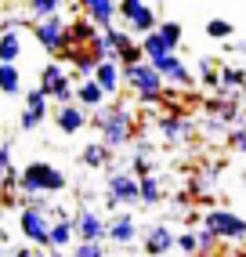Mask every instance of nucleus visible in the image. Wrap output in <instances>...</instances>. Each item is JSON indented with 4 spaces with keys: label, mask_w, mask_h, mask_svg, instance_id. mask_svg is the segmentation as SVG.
<instances>
[{
    "label": "nucleus",
    "mask_w": 246,
    "mask_h": 257,
    "mask_svg": "<svg viewBox=\"0 0 246 257\" xmlns=\"http://www.w3.org/2000/svg\"><path fill=\"white\" fill-rule=\"evenodd\" d=\"M91 123H94L98 134H101V145H109V149H123V145L134 138V131H138V127H134V112H131L127 105H119V101L94 109Z\"/></svg>",
    "instance_id": "1"
},
{
    "label": "nucleus",
    "mask_w": 246,
    "mask_h": 257,
    "mask_svg": "<svg viewBox=\"0 0 246 257\" xmlns=\"http://www.w3.org/2000/svg\"><path fill=\"white\" fill-rule=\"evenodd\" d=\"M65 185H69V178L55 163L33 160V163H26L22 178H19V196H26V199L29 196H58V192H65Z\"/></svg>",
    "instance_id": "2"
},
{
    "label": "nucleus",
    "mask_w": 246,
    "mask_h": 257,
    "mask_svg": "<svg viewBox=\"0 0 246 257\" xmlns=\"http://www.w3.org/2000/svg\"><path fill=\"white\" fill-rule=\"evenodd\" d=\"M105 207H142V181H138L131 170H109V181H105Z\"/></svg>",
    "instance_id": "3"
},
{
    "label": "nucleus",
    "mask_w": 246,
    "mask_h": 257,
    "mask_svg": "<svg viewBox=\"0 0 246 257\" xmlns=\"http://www.w3.org/2000/svg\"><path fill=\"white\" fill-rule=\"evenodd\" d=\"M203 228H210L221 243H242L246 239V217H239L228 207H210L203 214Z\"/></svg>",
    "instance_id": "4"
},
{
    "label": "nucleus",
    "mask_w": 246,
    "mask_h": 257,
    "mask_svg": "<svg viewBox=\"0 0 246 257\" xmlns=\"http://www.w3.org/2000/svg\"><path fill=\"white\" fill-rule=\"evenodd\" d=\"M40 91L55 101V105H73L76 101V87L69 83V73L62 62H47L40 69Z\"/></svg>",
    "instance_id": "5"
},
{
    "label": "nucleus",
    "mask_w": 246,
    "mask_h": 257,
    "mask_svg": "<svg viewBox=\"0 0 246 257\" xmlns=\"http://www.w3.org/2000/svg\"><path fill=\"white\" fill-rule=\"evenodd\" d=\"M51 225H55V217H51L47 210H40V207H22L19 210V232H22L26 243H33V246H44L47 250Z\"/></svg>",
    "instance_id": "6"
},
{
    "label": "nucleus",
    "mask_w": 246,
    "mask_h": 257,
    "mask_svg": "<svg viewBox=\"0 0 246 257\" xmlns=\"http://www.w3.org/2000/svg\"><path fill=\"white\" fill-rule=\"evenodd\" d=\"M123 83H127L138 98H145V94H163V91H167V80L160 76V69H156L152 62H138V65H131V69H123Z\"/></svg>",
    "instance_id": "7"
},
{
    "label": "nucleus",
    "mask_w": 246,
    "mask_h": 257,
    "mask_svg": "<svg viewBox=\"0 0 246 257\" xmlns=\"http://www.w3.org/2000/svg\"><path fill=\"white\" fill-rule=\"evenodd\" d=\"M33 33H37V44L47 51V55H55V58H62V51L69 47V22L62 19V15L40 19L37 26H33Z\"/></svg>",
    "instance_id": "8"
},
{
    "label": "nucleus",
    "mask_w": 246,
    "mask_h": 257,
    "mask_svg": "<svg viewBox=\"0 0 246 257\" xmlns=\"http://www.w3.org/2000/svg\"><path fill=\"white\" fill-rule=\"evenodd\" d=\"M73 228H76V243H105L109 239V221L91 207H80L73 214Z\"/></svg>",
    "instance_id": "9"
},
{
    "label": "nucleus",
    "mask_w": 246,
    "mask_h": 257,
    "mask_svg": "<svg viewBox=\"0 0 246 257\" xmlns=\"http://www.w3.org/2000/svg\"><path fill=\"white\" fill-rule=\"evenodd\" d=\"M156 127H160V134H163L167 145H181L185 138H192V131H196L185 112H163L160 119H156Z\"/></svg>",
    "instance_id": "10"
},
{
    "label": "nucleus",
    "mask_w": 246,
    "mask_h": 257,
    "mask_svg": "<svg viewBox=\"0 0 246 257\" xmlns=\"http://www.w3.org/2000/svg\"><path fill=\"white\" fill-rule=\"evenodd\" d=\"M142 246H145V257H167L178 246V235L170 232V225H152L142 239Z\"/></svg>",
    "instance_id": "11"
},
{
    "label": "nucleus",
    "mask_w": 246,
    "mask_h": 257,
    "mask_svg": "<svg viewBox=\"0 0 246 257\" xmlns=\"http://www.w3.org/2000/svg\"><path fill=\"white\" fill-rule=\"evenodd\" d=\"M156 69H160V76L170 83V87H188L192 83V69L178 58V51H170V55H163L160 62H152Z\"/></svg>",
    "instance_id": "12"
},
{
    "label": "nucleus",
    "mask_w": 246,
    "mask_h": 257,
    "mask_svg": "<svg viewBox=\"0 0 246 257\" xmlns=\"http://www.w3.org/2000/svg\"><path fill=\"white\" fill-rule=\"evenodd\" d=\"M134 239H138V221H134V214H127V210L112 214V217H109V239H105V243H112V246H131Z\"/></svg>",
    "instance_id": "13"
},
{
    "label": "nucleus",
    "mask_w": 246,
    "mask_h": 257,
    "mask_svg": "<svg viewBox=\"0 0 246 257\" xmlns=\"http://www.w3.org/2000/svg\"><path fill=\"white\" fill-rule=\"evenodd\" d=\"M87 123H91V116H87V109L83 105H58L55 109V127L62 131V134H80Z\"/></svg>",
    "instance_id": "14"
},
{
    "label": "nucleus",
    "mask_w": 246,
    "mask_h": 257,
    "mask_svg": "<svg viewBox=\"0 0 246 257\" xmlns=\"http://www.w3.org/2000/svg\"><path fill=\"white\" fill-rule=\"evenodd\" d=\"M80 8H83V15H87L98 29H112V19L119 15V4H116V0H80Z\"/></svg>",
    "instance_id": "15"
},
{
    "label": "nucleus",
    "mask_w": 246,
    "mask_h": 257,
    "mask_svg": "<svg viewBox=\"0 0 246 257\" xmlns=\"http://www.w3.org/2000/svg\"><path fill=\"white\" fill-rule=\"evenodd\" d=\"M62 62H69V65H73V69L83 76V80H91L94 76V69H98V55H94V51L91 47H65L62 51Z\"/></svg>",
    "instance_id": "16"
},
{
    "label": "nucleus",
    "mask_w": 246,
    "mask_h": 257,
    "mask_svg": "<svg viewBox=\"0 0 246 257\" xmlns=\"http://www.w3.org/2000/svg\"><path fill=\"white\" fill-rule=\"evenodd\" d=\"M94 80H98V87L109 94V98H116V94H119V87H123V65H119L116 58L101 62L98 69H94Z\"/></svg>",
    "instance_id": "17"
},
{
    "label": "nucleus",
    "mask_w": 246,
    "mask_h": 257,
    "mask_svg": "<svg viewBox=\"0 0 246 257\" xmlns=\"http://www.w3.org/2000/svg\"><path fill=\"white\" fill-rule=\"evenodd\" d=\"M105 98H109V94H105V91L98 87V80H94V76H91V80H80V83H76V105H83L87 112L101 109V105H105Z\"/></svg>",
    "instance_id": "18"
},
{
    "label": "nucleus",
    "mask_w": 246,
    "mask_h": 257,
    "mask_svg": "<svg viewBox=\"0 0 246 257\" xmlns=\"http://www.w3.org/2000/svg\"><path fill=\"white\" fill-rule=\"evenodd\" d=\"M98 26L87 19V15H80V19H73L69 22V47H91V40L98 37Z\"/></svg>",
    "instance_id": "19"
},
{
    "label": "nucleus",
    "mask_w": 246,
    "mask_h": 257,
    "mask_svg": "<svg viewBox=\"0 0 246 257\" xmlns=\"http://www.w3.org/2000/svg\"><path fill=\"white\" fill-rule=\"evenodd\" d=\"M22 55V37L19 29H0V65H15Z\"/></svg>",
    "instance_id": "20"
},
{
    "label": "nucleus",
    "mask_w": 246,
    "mask_h": 257,
    "mask_svg": "<svg viewBox=\"0 0 246 257\" xmlns=\"http://www.w3.org/2000/svg\"><path fill=\"white\" fill-rule=\"evenodd\" d=\"M80 160H83V167L101 170V167H109V163H112V149H109V145H101V142H87L83 152H80Z\"/></svg>",
    "instance_id": "21"
},
{
    "label": "nucleus",
    "mask_w": 246,
    "mask_h": 257,
    "mask_svg": "<svg viewBox=\"0 0 246 257\" xmlns=\"http://www.w3.org/2000/svg\"><path fill=\"white\" fill-rule=\"evenodd\" d=\"M0 94H22V73H19V65H0Z\"/></svg>",
    "instance_id": "22"
},
{
    "label": "nucleus",
    "mask_w": 246,
    "mask_h": 257,
    "mask_svg": "<svg viewBox=\"0 0 246 257\" xmlns=\"http://www.w3.org/2000/svg\"><path fill=\"white\" fill-rule=\"evenodd\" d=\"M163 203V181L160 178H142V207H160Z\"/></svg>",
    "instance_id": "23"
},
{
    "label": "nucleus",
    "mask_w": 246,
    "mask_h": 257,
    "mask_svg": "<svg viewBox=\"0 0 246 257\" xmlns=\"http://www.w3.org/2000/svg\"><path fill=\"white\" fill-rule=\"evenodd\" d=\"M239 87H246V73L235 69V65H221V91H224V98L235 94Z\"/></svg>",
    "instance_id": "24"
},
{
    "label": "nucleus",
    "mask_w": 246,
    "mask_h": 257,
    "mask_svg": "<svg viewBox=\"0 0 246 257\" xmlns=\"http://www.w3.org/2000/svg\"><path fill=\"white\" fill-rule=\"evenodd\" d=\"M142 51H145V62H160L163 55H170V47L163 44L160 33H149V37H142Z\"/></svg>",
    "instance_id": "25"
},
{
    "label": "nucleus",
    "mask_w": 246,
    "mask_h": 257,
    "mask_svg": "<svg viewBox=\"0 0 246 257\" xmlns=\"http://www.w3.org/2000/svg\"><path fill=\"white\" fill-rule=\"evenodd\" d=\"M163 37V44L170 47V51H178L181 47V37H185V29H181V22H174V19H167V22H160V29H156Z\"/></svg>",
    "instance_id": "26"
},
{
    "label": "nucleus",
    "mask_w": 246,
    "mask_h": 257,
    "mask_svg": "<svg viewBox=\"0 0 246 257\" xmlns=\"http://www.w3.org/2000/svg\"><path fill=\"white\" fill-rule=\"evenodd\" d=\"M26 8H29V15L33 19H51V15H58L62 11V0H26Z\"/></svg>",
    "instance_id": "27"
},
{
    "label": "nucleus",
    "mask_w": 246,
    "mask_h": 257,
    "mask_svg": "<svg viewBox=\"0 0 246 257\" xmlns=\"http://www.w3.org/2000/svg\"><path fill=\"white\" fill-rule=\"evenodd\" d=\"M196 76L206 83V87H221V69H217L210 58H199V62H196Z\"/></svg>",
    "instance_id": "28"
},
{
    "label": "nucleus",
    "mask_w": 246,
    "mask_h": 257,
    "mask_svg": "<svg viewBox=\"0 0 246 257\" xmlns=\"http://www.w3.org/2000/svg\"><path fill=\"white\" fill-rule=\"evenodd\" d=\"M26 109H33V112L47 116V112H51V98H47L40 87H29V91H26Z\"/></svg>",
    "instance_id": "29"
},
{
    "label": "nucleus",
    "mask_w": 246,
    "mask_h": 257,
    "mask_svg": "<svg viewBox=\"0 0 246 257\" xmlns=\"http://www.w3.org/2000/svg\"><path fill=\"white\" fill-rule=\"evenodd\" d=\"M232 33H235V26L228 19H210L206 22V37L210 40H232Z\"/></svg>",
    "instance_id": "30"
},
{
    "label": "nucleus",
    "mask_w": 246,
    "mask_h": 257,
    "mask_svg": "<svg viewBox=\"0 0 246 257\" xmlns=\"http://www.w3.org/2000/svg\"><path fill=\"white\" fill-rule=\"evenodd\" d=\"M101 33H105V37H109V44H112V51H116V55H119L123 47H131V44H138V40L131 37L127 29H116V26H112V29H101Z\"/></svg>",
    "instance_id": "31"
},
{
    "label": "nucleus",
    "mask_w": 246,
    "mask_h": 257,
    "mask_svg": "<svg viewBox=\"0 0 246 257\" xmlns=\"http://www.w3.org/2000/svg\"><path fill=\"white\" fill-rule=\"evenodd\" d=\"M196 239H199V253H217V246H221V239L210 232V228H196Z\"/></svg>",
    "instance_id": "32"
},
{
    "label": "nucleus",
    "mask_w": 246,
    "mask_h": 257,
    "mask_svg": "<svg viewBox=\"0 0 246 257\" xmlns=\"http://www.w3.org/2000/svg\"><path fill=\"white\" fill-rule=\"evenodd\" d=\"M178 250H181L185 257H196V253H199V239H196V228L178 235Z\"/></svg>",
    "instance_id": "33"
},
{
    "label": "nucleus",
    "mask_w": 246,
    "mask_h": 257,
    "mask_svg": "<svg viewBox=\"0 0 246 257\" xmlns=\"http://www.w3.org/2000/svg\"><path fill=\"white\" fill-rule=\"evenodd\" d=\"M73 257H109V253H105V243H76Z\"/></svg>",
    "instance_id": "34"
},
{
    "label": "nucleus",
    "mask_w": 246,
    "mask_h": 257,
    "mask_svg": "<svg viewBox=\"0 0 246 257\" xmlns=\"http://www.w3.org/2000/svg\"><path fill=\"white\" fill-rule=\"evenodd\" d=\"M224 142H228V149H239L242 156H246V123H239L235 131H228V138H224Z\"/></svg>",
    "instance_id": "35"
},
{
    "label": "nucleus",
    "mask_w": 246,
    "mask_h": 257,
    "mask_svg": "<svg viewBox=\"0 0 246 257\" xmlns=\"http://www.w3.org/2000/svg\"><path fill=\"white\" fill-rule=\"evenodd\" d=\"M131 174L142 181V178H152V163H149V156H134L131 160Z\"/></svg>",
    "instance_id": "36"
},
{
    "label": "nucleus",
    "mask_w": 246,
    "mask_h": 257,
    "mask_svg": "<svg viewBox=\"0 0 246 257\" xmlns=\"http://www.w3.org/2000/svg\"><path fill=\"white\" fill-rule=\"evenodd\" d=\"M47 116H40V112H33V109H22V116H19V127L22 131H37L40 123H44Z\"/></svg>",
    "instance_id": "37"
},
{
    "label": "nucleus",
    "mask_w": 246,
    "mask_h": 257,
    "mask_svg": "<svg viewBox=\"0 0 246 257\" xmlns=\"http://www.w3.org/2000/svg\"><path fill=\"white\" fill-rule=\"evenodd\" d=\"M142 8H145V0H119V19H123V22H131Z\"/></svg>",
    "instance_id": "38"
},
{
    "label": "nucleus",
    "mask_w": 246,
    "mask_h": 257,
    "mask_svg": "<svg viewBox=\"0 0 246 257\" xmlns=\"http://www.w3.org/2000/svg\"><path fill=\"white\" fill-rule=\"evenodd\" d=\"M0 167H4V174H8V170H15V167H11V142H0Z\"/></svg>",
    "instance_id": "39"
},
{
    "label": "nucleus",
    "mask_w": 246,
    "mask_h": 257,
    "mask_svg": "<svg viewBox=\"0 0 246 257\" xmlns=\"http://www.w3.org/2000/svg\"><path fill=\"white\" fill-rule=\"evenodd\" d=\"M11 257H37V253H33L29 246H19V250H11Z\"/></svg>",
    "instance_id": "40"
},
{
    "label": "nucleus",
    "mask_w": 246,
    "mask_h": 257,
    "mask_svg": "<svg viewBox=\"0 0 246 257\" xmlns=\"http://www.w3.org/2000/svg\"><path fill=\"white\" fill-rule=\"evenodd\" d=\"M0 257H11V250H8V243L0 239Z\"/></svg>",
    "instance_id": "41"
},
{
    "label": "nucleus",
    "mask_w": 246,
    "mask_h": 257,
    "mask_svg": "<svg viewBox=\"0 0 246 257\" xmlns=\"http://www.w3.org/2000/svg\"><path fill=\"white\" fill-rule=\"evenodd\" d=\"M235 51H239V55H246V40H239V44H235Z\"/></svg>",
    "instance_id": "42"
},
{
    "label": "nucleus",
    "mask_w": 246,
    "mask_h": 257,
    "mask_svg": "<svg viewBox=\"0 0 246 257\" xmlns=\"http://www.w3.org/2000/svg\"><path fill=\"white\" fill-rule=\"evenodd\" d=\"M224 257H246V250H235V253H224Z\"/></svg>",
    "instance_id": "43"
},
{
    "label": "nucleus",
    "mask_w": 246,
    "mask_h": 257,
    "mask_svg": "<svg viewBox=\"0 0 246 257\" xmlns=\"http://www.w3.org/2000/svg\"><path fill=\"white\" fill-rule=\"evenodd\" d=\"M196 257H221V253H196Z\"/></svg>",
    "instance_id": "44"
},
{
    "label": "nucleus",
    "mask_w": 246,
    "mask_h": 257,
    "mask_svg": "<svg viewBox=\"0 0 246 257\" xmlns=\"http://www.w3.org/2000/svg\"><path fill=\"white\" fill-rule=\"evenodd\" d=\"M0 185H4V167H0Z\"/></svg>",
    "instance_id": "45"
}]
</instances>
